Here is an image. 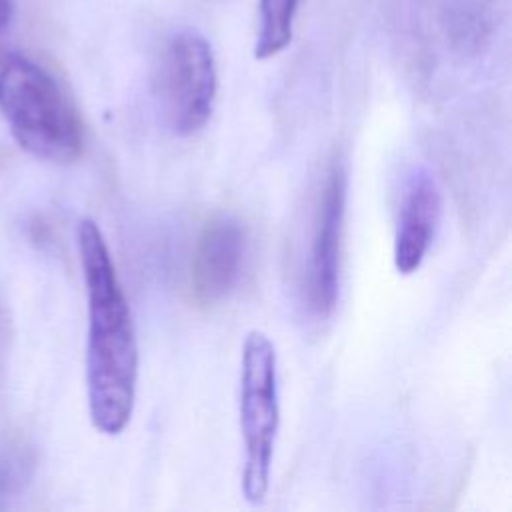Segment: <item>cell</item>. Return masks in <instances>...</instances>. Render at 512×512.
Returning <instances> with one entry per match:
<instances>
[{
	"mask_svg": "<svg viewBox=\"0 0 512 512\" xmlns=\"http://www.w3.org/2000/svg\"><path fill=\"white\" fill-rule=\"evenodd\" d=\"M248 252L244 224L228 214L210 218L194 244L190 284L198 302L216 304L238 284Z\"/></svg>",
	"mask_w": 512,
	"mask_h": 512,
	"instance_id": "obj_6",
	"label": "cell"
},
{
	"mask_svg": "<svg viewBox=\"0 0 512 512\" xmlns=\"http://www.w3.org/2000/svg\"><path fill=\"white\" fill-rule=\"evenodd\" d=\"M14 12V2L12 0H0V32L10 24Z\"/></svg>",
	"mask_w": 512,
	"mask_h": 512,
	"instance_id": "obj_9",
	"label": "cell"
},
{
	"mask_svg": "<svg viewBox=\"0 0 512 512\" xmlns=\"http://www.w3.org/2000/svg\"><path fill=\"white\" fill-rule=\"evenodd\" d=\"M298 4L300 0H260L258 34L254 44V56L258 60L272 58L290 44Z\"/></svg>",
	"mask_w": 512,
	"mask_h": 512,
	"instance_id": "obj_8",
	"label": "cell"
},
{
	"mask_svg": "<svg viewBox=\"0 0 512 512\" xmlns=\"http://www.w3.org/2000/svg\"><path fill=\"white\" fill-rule=\"evenodd\" d=\"M238 414L244 448L242 496L248 504L260 506L270 492L280 428L278 356L274 342L262 330H250L242 342Z\"/></svg>",
	"mask_w": 512,
	"mask_h": 512,
	"instance_id": "obj_3",
	"label": "cell"
},
{
	"mask_svg": "<svg viewBox=\"0 0 512 512\" xmlns=\"http://www.w3.org/2000/svg\"><path fill=\"white\" fill-rule=\"evenodd\" d=\"M0 112L14 140L38 160L70 164L84 150V124L56 76L10 54L0 62Z\"/></svg>",
	"mask_w": 512,
	"mask_h": 512,
	"instance_id": "obj_2",
	"label": "cell"
},
{
	"mask_svg": "<svg viewBox=\"0 0 512 512\" xmlns=\"http://www.w3.org/2000/svg\"><path fill=\"white\" fill-rule=\"evenodd\" d=\"M218 76L210 42L196 30L172 32L158 56L154 92L164 122L176 136L202 130L216 102Z\"/></svg>",
	"mask_w": 512,
	"mask_h": 512,
	"instance_id": "obj_4",
	"label": "cell"
},
{
	"mask_svg": "<svg viewBox=\"0 0 512 512\" xmlns=\"http://www.w3.org/2000/svg\"><path fill=\"white\" fill-rule=\"evenodd\" d=\"M442 190L426 166H414L406 178L394 228V268L402 276L420 270L442 220Z\"/></svg>",
	"mask_w": 512,
	"mask_h": 512,
	"instance_id": "obj_7",
	"label": "cell"
},
{
	"mask_svg": "<svg viewBox=\"0 0 512 512\" xmlns=\"http://www.w3.org/2000/svg\"><path fill=\"white\" fill-rule=\"evenodd\" d=\"M76 238L88 300V412L98 432L118 436L128 426L136 404L140 358L134 316L100 226L84 218Z\"/></svg>",
	"mask_w": 512,
	"mask_h": 512,
	"instance_id": "obj_1",
	"label": "cell"
},
{
	"mask_svg": "<svg viewBox=\"0 0 512 512\" xmlns=\"http://www.w3.org/2000/svg\"><path fill=\"white\" fill-rule=\"evenodd\" d=\"M346 214V172L332 162L316 194L304 264V302L316 320L334 312L340 290V254Z\"/></svg>",
	"mask_w": 512,
	"mask_h": 512,
	"instance_id": "obj_5",
	"label": "cell"
}]
</instances>
